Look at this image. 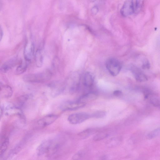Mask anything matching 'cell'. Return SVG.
I'll return each mask as SVG.
<instances>
[{"label": "cell", "mask_w": 160, "mask_h": 160, "mask_svg": "<svg viewBox=\"0 0 160 160\" xmlns=\"http://www.w3.org/2000/svg\"><path fill=\"white\" fill-rule=\"evenodd\" d=\"M52 75V72L49 70H47L39 73L25 75L23 78L27 82L43 83L49 80Z\"/></svg>", "instance_id": "cell-1"}, {"label": "cell", "mask_w": 160, "mask_h": 160, "mask_svg": "<svg viewBox=\"0 0 160 160\" xmlns=\"http://www.w3.org/2000/svg\"><path fill=\"white\" fill-rule=\"evenodd\" d=\"M106 66L110 74L113 76H117L121 69L120 62L116 58H110L107 60Z\"/></svg>", "instance_id": "cell-2"}, {"label": "cell", "mask_w": 160, "mask_h": 160, "mask_svg": "<svg viewBox=\"0 0 160 160\" xmlns=\"http://www.w3.org/2000/svg\"><path fill=\"white\" fill-rule=\"evenodd\" d=\"M54 140V138L45 139L42 142L36 149V153L38 156L48 154L52 148Z\"/></svg>", "instance_id": "cell-3"}, {"label": "cell", "mask_w": 160, "mask_h": 160, "mask_svg": "<svg viewBox=\"0 0 160 160\" xmlns=\"http://www.w3.org/2000/svg\"><path fill=\"white\" fill-rule=\"evenodd\" d=\"M85 103L80 102L67 101L64 102L60 106V109L62 111L74 110L84 107Z\"/></svg>", "instance_id": "cell-4"}, {"label": "cell", "mask_w": 160, "mask_h": 160, "mask_svg": "<svg viewBox=\"0 0 160 160\" xmlns=\"http://www.w3.org/2000/svg\"><path fill=\"white\" fill-rule=\"evenodd\" d=\"M90 118V115L79 112L70 114L68 116V119L71 124H76L82 123Z\"/></svg>", "instance_id": "cell-5"}, {"label": "cell", "mask_w": 160, "mask_h": 160, "mask_svg": "<svg viewBox=\"0 0 160 160\" xmlns=\"http://www.w3.org/2000/svg\"><path fill=\"white\" fill-rule=\"evenodd\" d=\"M34 52V46L32 42L28 41L26 43L23 51L24 60L30 62L33 57Z\"/></svg>", "instance_id": "cell-6"}, {"label": "cell", "mask_w": 160, "mask_h": 160, "mask_svg": "<svg viewBox=\"0 0 160 160\" xmlns=\"http://www.w3.org/2000/svg\"><path fill=\"white\" fill-rule=\"evenodd\" d=\"M121 14L126 17L134 13L133 0H127L124 3L120 10Z\"/></svg>", "instance_id": "cell-7"}, {"label": "cell", "mask_w": 160, "mask_h": 160, "mask_svg": "<svg viewBox=\"0 0 160 160\" xmlns=\"http://www.w3.org/2000/svg\"><path fill=\"white\" fill-rule=\"evenodd\" d=\"M58 116L55 114L47 115L37 121L38 125L41 128L47 127L54 122L57 119Z\"/></svg>", "instance_id": "cell-8"}, {"label": "cell", "mask_w": 160, "mask_h": 160, "mask_svg": "<svg viewBox=\"0 0 160 160\" xmlns=\"http://www.w3.org/2000/svg\"><path fill=\"white\" fill-rule=\"evenodd\" d=\"M19 62L18 59L15 57L7 61L1 66L0 71L5 73L16 65Z\"/></svg>", "instance_id": "cell-9"}, {"label": "cell", "mask_w": 160, "mask_h": 160, "mask_svg": "<svg viewBox=\"0 0 160 160\" xmlns=\"http://www.w3.org/2000/svg\"><path fill=\"white\" fill-rule=\"evenodd\" d=\"M131 69L137 81L142 82L148 80V78L146 75L138 67L133 66L131 67Z\"/></svg>", "instance_id": "cell-10"}, {"label": "cell", "mask_w": 160, "mask_h": 160, "mask_svg": "<svg viewBox=\"0 0 160 160\" xmlns=\"http://www.w3.org/2000/svg\"><path fill=\"white\" fill-rule=\"evenodd\" d=\"M51 88V95L52 97L58 96L63 91L64 89L63 85L59 82H55L50 85Z\"/></svg>", "instance_id": "cell-11"}, {"label": "cell", "mask_w": 160, "mask_h": 160, "mask_svg": "<svg viewBox=\"0 0 160 160\" xmlns=\"http://www.w3.org/2000/svg\"><path fill=\"white\" fill-rule=\"evenodd\" d=\"M0 96L3 98H8L11 97L13 93L12 88L9 86L0 84Z\"/></svg>", "instance_id": "cell-12"}, {"label": "cell", "mask_w": 160, "mask_h": 160, "mask_svg": "<svg viewBox=\"0 0 160 160\" xmlns=\"http://www.w3.org/2000/svg\"><path fill=\"white\" fill-rule=\"evenodd\" d=\"M9 140L8 137H3L1 138L0 143V156H3L9 145Z\"/></svg>", "instance_id": "cell-13"}, {"label": "cell", "mask_w": 160, "mask_h": 160, "mask_svg": "<svg viewBox=\"0 0 160 160\" xmlns=\"http://www.w3.org/2000/svg\"><path fill=\"white\" fill-rule=\"evenodd\" d=\"M94 79L92 74L89 72H86L84 75L83 83L87 87H91L93 83Z\"/></svg>", "instance_id": "cell-14"}, {"label": "cell", "mask_w": 160, "mask_h": 160, "mask_svg": "<svg viewBox=\"0 0 160 160\" xmlns=\"http://www.w3.org/2000/svg\"><path fill=\"white\" fill-rule=\"evenodd\" d=\"M35 61L37 67H41L43 62V56L41 49H38L36 51L35 54Z\"/></svg>", "instance_id": "cell-15"}, {"label": "cell", "mask_w": 160, "mask_h": 160, "mask_svg": "<svg viewBox=\"0 0 160 160\" xmlns=\"http://www.w3.org/2000/svg\"><path fill=\"white\" fill-rule=\"evenodd\" d=\"M29 63L25 60L24 61H21L16 69V73L18 75L24 72L27 70Z\"/></svg>", "instance_id": "cell-16"}, {"label": "cell", "mask_w": 160, "mask_h": 160, "mask_svg": "<svg viewBox=\"0 0 160 160\" xmlns=\"http://www.w3.org/2000/svg\"><path fill=\"white\" fill-rule=\"evenodd\" d=\"M120 139L118 138H112L108 141L106 145L109 148L115 147L120 144Z\"/></svg>", "instance_id": "cell-17"}, {"label": "cell", "mask_w": 160, "mask_h": 160, "mask_svg": "<svg viewBox=\"0 0 160 160\" xmlns=\"http://www.w3.org/2000/svg\"><path fill=\"white\" fill-rule=\"evenodd\" d=\"M134 13H138L142 10L143 5L142 1L133 0Z\"/></svg>", "instance_id": "cell-18"}, {"label": "cell", "mask_w": 160, "mask_h": 160, "mask_svg": "<svg viewBox=\"0 0 160 160\" xmlns=\"http://www.w3.org/2000/svg\"><path fill=\"white\" fill-rule=\"evenodd\" d=\"M160 134V127L152 130L149 132L146 136V138L148 139H152Z\"/></svg>", "instance_id": "cell-19"}, {"label": "cell", "mask_w": 160, "mask_h": 160, "mask_svg": "<svg viewBox=\"0 0 160 160\" xmlns=\"http://www.w3.org/2000/svg\"><path fill=\"white\" fill-rule=\"evenodd\" d=\"M92 132L91 130L89 129H87L78 133V136L82 139H85L90 136Z\"/></svg>", "instance_id": "cell-20"}, {"label": "cell", "mask_w": 160, "mask_h": 160, "mask_svg": "<svg viewBox=\"0 0 160 160\" xmlns=\"http://www.w3.org/2000/svg\"><path fill=\"white\" fill-rule=\"evenodd\" d=\"M95 97L96 95L94 93L92 92L87 93L82 96L79 101L85 103V101L93 99Z\"/></svg>", "instance_id": "cell-21"}, {"label": "cell", "mask_w": 160, "mask_h": 160, "mask_svg": "<svg viewBox=\"0 0 160 160\" xmlns=\"http://www.w3.org/2000/svg\"><path fill=\"white\" fill-rule=\"evenodd\" d=\"M108 135L106 133L102 132L95 135L93 138V140L95 141H98L102 140L108 137Z\"/></svg>", "instance_id": "cell-22"}, {"label": "cell", "mask_w": 160, "mask_h": 160, "mask_svg": "<svg viewBox=\"0 0 160 160\" xmlns=\"http://www.w3.org/2000/svg\"><path fill=\"white\" fill-rule=\"evenodd\" d=\"M150 102L155 107L160 108V99L156 96H152L150 98Z\"/></svg>", "instance_id": "cell-23"}, {"label": "cell", "mask_w": 160, "mask_h": 160, "mask_svg": "<svg viewBox=\"0 0 160 160\" xmlns=\"http://www.w3.org/2000/svg\"><path fill=\"white\" fill-rule=\"evenodd\" d=\"M105 112L102 111H96L92 114L90 116V118H101L105 117L106 115Z\"/></svg>", "instance_id": "cell-24"}, {"label": "cell", "mask_w": 160, "mask_h": 160, "mask_svg": "<svg viewBox=\"0 0 160 160\" xmlns=\"http://www.w3.org/2000/svg\"><path fill=\"white\" fill-rule=\"evenodd\" d=\"M83 156V152L79 151L75 153L72 156V160H80Z\"/></svg>", "instance_id": "cell-25"}, {"label": "cell", "mask_w": 160, "mask_h": 160, "mask_svg": "<svg viewBox=\"0 0 160 160\" xmlns=\"http://www.w3.org/2000/svg\"><path fill=\"white\" fill-rule=\"evenodd\" d=\"M29 96L28 95H24L20 97L19 99V105L20 106H22L24 103L28 99Z\"/></svg>", "instance_id": "cell-26"}, {"label": "cell", "mask_w": 160, "mask_h": 160, "mask_svg": "<svg viewBox=\"0 0 160 160\" xmlns=\"http://www.w3.org/2000/svg\"><path fill=\"white\" fill-rule=\"evenodd\" d=\"M142 68L143 69H149L150 67V64L147 60H145L143 62L142 65Z\"/></svg>", "instance_id": "cell-27"}, {"label": "cell", "mask_w": 160, "mask_h": 160, "mask_svg": "<svg viewBox=\"0 0 160 160\" xmlns=\"http://www.w3.org/2000/svg\"><path fill=\"white\" fill-rule=\"evenodd\" d=\"M122 94V92L119 90H115L113 92V94L116 96H121Z\"/></svg>", "instance_id": "cell-28"}, {"label": "cell", "mask_w": 160, "mask_h": 160, "mask_svg": "<svg viewBox=\"0 0 160 160\" xmlns=\"http://www.w3.org/2000/svg\"><path fill=\"white\" fill-rule=\"evenodd\" d=\"M0 41L1 40V39L2 38V37H3V30H2V28L1 27H0Z\"/></svg>", "instance_id": "cell-29"}, {"label": "cell", "mask_w": 160, "mask_h": 160, "mask_svg": "<svg viewBox=\"0 0 160 160\" xmlns=\"http://www.w3.org/2000/svg\"><path fill=\"white\" fill-rule=\"evenodd\" d=\"M92 13H96V12H97L98 11V8L96 7H94V8H92Z\"/></svg>", "instance_id": "cell-30"}, {"label": "cell", "mask_w": 160, "mask_h": 160, "mask_svg": "<svg viewBox=\"0 0 160 160\" xmlns=\"http://www.w3.org/2000/svg\"><path fill=\"white\" fill-rule=\"evenodd\" d=\"M158 43L160 46V36L159 37L158 39Z\"/></svg>", "instance_id": "cell-31"}]
</instances>
